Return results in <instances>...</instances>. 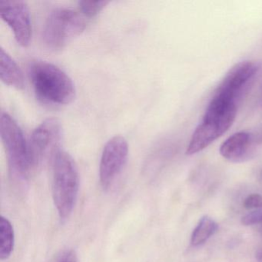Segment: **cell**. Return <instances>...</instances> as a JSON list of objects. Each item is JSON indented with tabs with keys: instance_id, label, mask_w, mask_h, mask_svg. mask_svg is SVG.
<instances>
[{
	"instance_id": "1",
	"label": "cell",
	"mask_w": 262,
	"mask_h": 262,
	"mask_svg": "<svg viewBox=\"0 0 262 262\" xmlns=\"http://www.w3.org/2000/svg\"><path fill=\"white\" fill-rule=\"evenodd\" d=\"M29 76L37 97L46 103L67 105L76 96L71 78L59 67L46 61H33L29 66Z\"/></svg>"
},
{
	"instance_id": "2",
	"label": "cell",
	"mask_w": 262,
	"mask_h": 262,
	"mask_svg": "<svg viewBox=\"0 0 262 262\" xmlns=\"http://www.w3.org/2000/svg\"><path fill=\"white\" fill-rule=\"evenodd\" d=\"M53 162V196L61 222L71 216L77 200L79 176L76 162L63 150H59Z\"/></svg>"
},
{
	"instance_id": "3",
	"label": "cell",
	"mask_w": 262,
	"mask_h": 262,
	"mask_svg": "<svg viewBox=\"0 0 262 262\" xmlns=\"http://www.w3.org/2000/svg\"><path fill=\"white\" fill-rule=\"evenodd\" d=\"M0 135L12 176L17 180H27L32 171H34L29 144L17 122L4 112L0 116Z\"/></svg>"
},
{
	"instance_id": "4",
	"label": "cell",
	"mask_w": 262,
	"mask_h": 262,
	"mask_svg": "<svg viewBox=\"0 0 262 262\" xmlns=\"http://www.w3.org/2000/svg\"><path fill=\"white\" fill-rule=\"evenodd\" d=\"M85 27V16L79 10L67 7L54 9L44 24V42L49 48L60 50L79 36Z\"/></svg>"
},
{
	"instance_id": "5",
	"label": "cell",
	"mask_w": 262,
	"mask_h": 262,
	"mask_svg": "<svg viewBox=\"0 0 262 262\" xmlns=\"http://www.w3.org/2000/svg\"><path fill=\"white\" fill-rule=\"evenodd\" d=\"M62 128L55 118H48L39 124L30 138L29 148L34 170L48 158L52 159L57 153L62 140Z\"/></svg>"
},
{
	"instance_id": "6",
	"label": "cell",
	"mask_w": 262,
	"mask_h": 262,
	"mask_svg": "<svg viewBox=\"0 0 262 262\" xmlns=\"http://www.w3.org/2000/svg\"><path fill=\"white\" fill-rule=\"evenodd\" d=\"M236 111L227 113L205 112L203 122L196 128L187 148L188 156L196 154L211 145L228 131L235 119Z\"/></svg>"
},
{
	"instance_id": "7",
	"label": "cell",
	"mask_w": 262,
	"mask_h": 262,
	"mask_svg": "<svg viewBox=\"0 0 262 262\" xmlns=\"http://www.w3.org/2000/svg\"><path fill=\"white\" fill-rule=\"evenodd\" d=\"M128 156V142L122 136H114L105 144L99 165V179L104 189L110 188L122 172Z\"/></svg>"
},
{
	"instance_id": "8",
	"label": "cell",
	"mask_w": 262,
	"mask_h": 262,
	"mask_svg": "<svg viewBox=\"0 0 262 262\" xmlns=\"http://www.w3.org/2000/svg\"><path fill=\"white\" fill-rule=\"evenodd\" d=\"M0 16L10 26L19 45L27 47L32 36L30 9L21 0H0Z\"/></svg>"
},
{
	"instance_id": "9",
	"label": "cell",
	"mask_w": 262,
	"mask_h": 262,
	"mask_svg": "<svg viewBox=\"0 0 262 262\" xmlns=\"http://www.w3.org/2000/svg\"><path fill=\"white\" fill-rule=\"evenodd\" d=\"M258 69L255 62L250 61L236 64L227 73L214 95L224 96L236 102V99L255 76Z\"/></svg>"
},
{
	"instance_id": "10",
	"label": "cell",
	"mask_w": 262,
	"mask_h": 262,
	"mask_svg": "<svg viewBox=\"0 0 262 262\" xmlns=\"http://www.w3.org/2000/svg\"><path fill=\"white\" fill-rule=\"evenodd\" d=\"M251 143V135L245 132L235 133L221 145L220 154L228 160H242L248 153Z\"/></svg>"
},
{
	"instance_id": "11",
	"label": "cell",
	"mask_w": 262,
	"mask_h": 262,
	"mask_svg": "<svg viewBox=\"0 0 262 262\" xmlns=\"http://www.w3.org/2000/svg\"><path fill=\"white\" fill-rule=\"evenodd\" d=\"M0 78L4 83L17 90H22L25 85L22 70L2 47L0 48Z\"/></svg>"
},
{
	"instance_id": "12",
	"label": "cell",
	"mask_w": 262,
	"mask_h": 262,
	"mask_svg": "<svg viewBox=\"0 0 262 262\" xmlns=\"http://www.w3.org/2000/svg\"><path fill=\"white\" fill-rule=\"evenodd\" d=\"M15 245V234L11 222L4 216L0 217V259L7 260Z\"/></svg>"
},
{
	"instance_id": "13",
	"label": "cell",
	"mask_w": 262,
	"mask_h": 262,
	"mask_svg": "<svg viewBox=\"0 0 262 262\" xmlns=\"http://www.w3.org/2000/svg\"><path fill=\"white\" fill-rule=\"evenodd\" d=\"M217 224L211 217H202L191 234V245L198 246L205 243L217 231Z\"/></svg>"
},
{
	"instance_id": "14",
	"label": "cell",
	"mask_w": 262,
	"mask_h": 262,
	"mask_svg": "<svg viewBox=\"0 0 262 262\" xmlns=\"http://www.w3.org/2000/svg\"><path fill=\"white\" fill-rule=\"evenodd\" d=\"M110 1L100 0V1H92V0H82L78 3L79 10L87 17H93L97 15Z\"/></svg>"
},
{
	"instance_id": "15",
	"label": "cell",
	"mask_w": 262,
	"mask_h": 262,
	"mask_svg": "<svg viewBox=\"0 0 262 262\" xmlns=\"http://www.w3.org/2000/svg\"><path fill=\"white\" fill-rule=\"evenodd\" d=\"M244 208L246 209H261L262 195L259 194H249L244 201Z\"/></svg>"
},
{
	"instance_id": "16",
	"label": "cell",
	"mask_w": 262,
	"mask_h": 262,
	"mask_svg": "<svg viewBox=\"0 0 262 262\" xmlns=\"http://www.w3.org/2000/svg\"><path fill=\"white\" fill-rule=\"evenodd\" d=\"M262 222V210L251 211L245 214L242 219V224L245 226L256 225Z\"/></svg>"
},
{
	"instance_id": "17",
	"label": "cell",
	"mask_w": 262,
	"mask_h": 262,
	"mask_svg": "<svg viewBox=\"0 0 262 262\" xmlns=\"http://www.w3.org/2000/svg\"><path fill=\"white\" fill-rule=\"evenodd\" d=\"M58 262H77L76 252L73 250H67L64 251Z\"/></svg>"
},
{
	"instance_id": "18",
	"label": "cell",
	"mask_w": 262,
	"mask_h": 262,
	"mask_svg": "<svg viewBox=\"0 0 262 262\" xmlns=\"http://www.w3.org/2000/svg\"><path fill=\"white\" fill-rule=\"evenodd\" d=\"M255 257L257 262H262V248L256 251Z\"/></svg>"
},
{
	"instance_id": "19",
	"label": "cell",
	"mask_w": 262,
	"mask_h": 262,
	"mask_svg": "<svg viewBox=\"0 0 262 262\" xmlns=\"http://www.w3.org/2000/svg\"><path fill=\"white\" fill-rule=\"evenodd\" d=\"M257 142H258V143H262V133L257 136Z\"/></svg>"
}]
</instances>
